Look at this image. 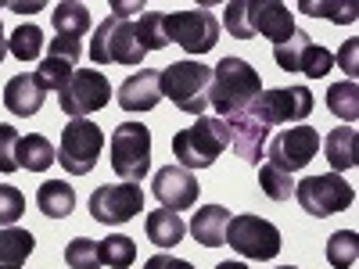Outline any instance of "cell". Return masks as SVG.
Segmentation results:
<instances>
[{"label":"cell","instance_id":"6da1fadb","mask_svg":"<svg viewBox=\"0 0 359 269\" xmlns=\"http://www.w3.org/2000/svg\"><path fill=\"white\" fill-rule=\"evenodd\" d=\"M223 25L233 40L266 36L280 47L294 36V11H287L280 0H233L223 11Z\"/></svg>","mask_w":359,"mask_h":269},{"label":"cell","instance_id":"7a4b0ae2","mask_svg":"<svg viewBox=\"0 0 359 269\" xmlns=\"http://www.w3.org/2000/svg\"><path fill=\"white\" fill-rule=\"evenodd\" d=\"M262 94L259 72L245 62V57H223L212 69V83H208V104L219 111V118L241 115L252 108V101Z\"/></svg>","mask_w":359,"mask_h":269},{"label":"cell","instance_id":"3957f363","mask_svg":"<svg viewBox=\"0 0 359 269\" xmlns=\"http://www.w3.org/2000/svg\"><path fill=\"white\" fill-rule=\"evenodd\" d=\"M226 123L223 118H208L201 115L194 126L172 133V158L180 162V169H208L216 165V158L226 151Z\"/></svg>","mask_w":359,"mask_h":269},{"label":"cell","instance_id":"277c9868","mask_svg":"<svg viewBox=\"0 0 359 269\" xmlns=\"http://www.w3.org/2000/svg\"><path fill=\"white\" fill-rule=\"evenodd\" d=\"M208 83H212V69L201 65V62H172L158 72V86H162V97H169L180 111L187 115H205L208 108Z\"/></svg>","mask_w":359,"mask_h":269},{"label":"cell","instance_id":"5b68a950","mask_svg":"<svg viewBox=\"0 0 359 269\" xmlns=\"http://www.w3.org/2000/svg\"><path fill=\"white\" fill-rule=\"evenodd\" d=\"M111 169L123 184H140L151 169V130L144 123H118L111 133Z\"/></svg>","mask_w":359,"mask_h":269},{"label":"cell","instance_id":"8992f818","mask_svg":"<svg viewBox=\"0 0 359 269\" xmlns=\"http://www.w3.org/2000/svg\"><path fill=\"white\" fill-rule=\"evenodd\" d=\"M144 47L137 40V29L130 18H115L108 15L97 29L94 40H90V57L97 65H140L144 62Z\"/></svg>","mask_w":359,"mask_h":269},{"label":"cell","instance_id":"52a82bcc","mask_svg":"<svg viewBox=\"0 0 359 269\" xmlns=\"http://www.w3.org/2000/svg\"><path fill=\"white\" fill-rule=\"evenodd\" d=\"M101 147H104L101 126L90 123V118H72L62 130V140H57V165L69 176H86V172H94Z\"/></svg>","mask_w":359,"mask_h":269},{"label":"cell","instance_id":"ba28073f","mask_svg":"<svg viewBox=\"0 0 359 269\" xmlns=\"http://www.w3.org/2000/svg\"><path fill=\"white\" fill-rule=\"evenodd\" d=\"M294 201L302 205V212L327 219V216H338L355 201L352 184H345V176L338 172H323V176H309L302 184H294Z\"/></svg>","mask_w":359,"mask_h":269},{"label":"cell","instance_id":"9c48e42d","mask_svg":"<svg viewBox=\"0 0 359 269\" xmlns=\"http://www.w3.org/2000/svg\"><path fill=\"white\" fill-rule=\"evenodd\" d=\"M226 244L237 251V255H245L252 262H269V258H277L280 255V230L262 219V216H230L226 223Z\"/></svg>","mask_w":359,"mask_h":269},{"label":"cell","instance_id":"30bf717a","mask_svg":"<svg viewBox=\"0 0 359 269\" xmlns=\"http://www.w3.org/2000/svg\"><path fill=\"white\" fill-rule=\"evenodd\" d=\"M165 40L180 43L187 54H208L219 43V18L212 11H172L162 15Z\"/></svg>","mask_w":359,"mask_h":269},{"label":"cell","instance_id":"8fae6325","mask_svg":"<svg viewBox=\"0 0 359 269\" xmlns=\"http://www.w3.org/2000/svg\"><path fill=\"white\" fill-rule=\"evenodd\" d=\"M111 101V83L97 69H76L72 79L57 90V104L69 118H86L90 111H101Z\"/></svg>","mask_w":359,"mask_h":269},{"label":"cell","instance_id":"7c38bea8","mask_svg":"<svg viewBox=\"0 0 359 269\" xmlns=\"http://www.w3.org/2000/svg\"><path fill=\"white\" fill-rule=\"evenodd\" d=\"M262 126H280V123H302L313 111V94L309 86H277L259 94L248 108Z\"/></svg>","mask_w":359,"mask_h":269},{"label":"cell","instance_id":"4fadbf2b","mask_svg":"<svg viewBox=\"0 0 359 269\" xmlns=\"http://www.w3.org/2000/svg\"><path fill=\"white\" fill-rule=\"evenodd\" d=\"M90 216L104 226H123L144 212V187L140 184H104L90 194Z\"/></svg>","mask_w":359,"mask_h":269},{"label":"cell","instance_id":"5bb4252c","mask_svg":"<svg viewBox=\"0 0 359 269\" xmlns=\"http://www.w3.org/2000/svg\"><path fill=\"white\" fill-rule=\"evenodd\" d=\"M320 151V133L316 126H287L284 133H277L266 144V158L269 165H277L284 172H298L306 169Z\"/></svg>","mask_w":359,"mask_h":269},{"label":"cell","instance_id":"9a60e30c","mask_svg":"<svg viewBox=\"0 0 359 269\" xmlns=\"http://www.w3.org/2000/svg\"><path fill=\"white\" fill-rule=\"evenodd\" d=\"M273 57H277V65L284 72H306L313 79H320V76H327L334 69V54L327 47H316L302 29H294V36L287 43L273 47Z\"/></svg>","mask_w":359,"mask_h":269},{"label":"cell","instance_id":"2e32d148","mask_svg":"<svg viewBox=\"0 0 359 269\" xmlns=\"http://www.w3.org/2000/svg\"><path fill=\"white\" fill-rule=\"evenodd\" d=\"M226 123V140L237 151L245 165H259L266 158V144H269V126H262L252 111H241V115H230L223 118Z\"/></svg>","mask_w":359,"mask_h":269},{"label":"cell","instance_id":"e0dca14e","mask_svg":"<svg viewBox=\"0 0 359 269\" xmlns=\"http://www.w3.org/2000/svg\"><path fill=\"white\" fill-rule=\"evenodd\" d=\"M151 194L169 212H187L198 201V179H194V172L180 169V165H162L151 179Z\"/></svg>","mask_w":359,"mask_h":269},{"label":"cell","instance_id":"ac0fdd59","mask_svg":"<svg viewBox=\"0 0 359 269\" xmlns=\"http://www.w3.org/2000/svg\"><path fill=\"white\" fill-rule=\"evenodd\" d=\"M162 101V86H158V72L155 69H140L133 72L123 86H118V108L123 111H151Z\"/></svg>","mask_w":359,"mask_h":269},{"label":"cell","instance_id":"d6986e66","mask_svg":"<svg viewBox=\"0 0 359 269\" xmlns=\"http://www.w3.org/2000/svg\"><path fill=\"white\" fill-rule=\"evenodd\" d=\"M43 94H47V90L36 83V76L18 72L4 86V108L11 115H18V118H29V115H36L43 108Z\"/></svg>","mask_w":359,"mask_h":269},{"label":"cell","instance_id":"ffe728a7","mask_svg":"<svg viewBox=\"0 0 359 269\" xmlns=\"http://www.w3.org/2000/svg\"><path fill=\"white\" fill-rule=\"evenodd\" d=\"M226 223H230V212L223 205H201L198 212L191 216V237L205 248H219L226 244Z\"/></svg>","mask_w":359,"mask_h":269},{"label":"cell","instance_id":"44dd1931","mask_svg":"<svg viewBox=\"0 0 359 269\" xmlns=\"http://www.w3.org/2000/svg\"><path fill=\"white\" fill-rule=\"evenodd\" d=\"M320 147H323V155H327V162H331V169L341 176L345 169H355L359 165V133H355V126H338V130H331L327 133V140H320Z\"/></svg>","mask_w":359,"mask_h":269},{"label":"cell","instance_id":"7402d4cb","mask_svg":"<svg viewBox=\"0 0 359 269\" xmlns=\"http://www.w3.org/2000/svg\"><path fill=\"white\" fill-rule=\"evenodd\" d=\"M15 162H18V169H25V172H47V169L57 162V147H54L47 137H40V133L18 137Z\"/></svg>","mask_w":359,"mask_h":269},{"label":"cell","instance_id":"603a6c76","mask_svg":"<svg viewBox=\"0 0 359 269\" xmlns=\"http://www.w3.org/2000/svg\"><path fill=\"white\" fill-rule=\"evenodd\" d=\"M36 205L47 219H65L76 212V191L65 179H43L36 191Z\"/></svg>","mask_w":359,"mask_h":269},{"label":"cell","instance_id":"cb8c5ba5","mask_svg":"<svg viewBox=\"0 0 359 269\" xmlns=\"http://www.w3.org/2000/svg\"><path fill=\"white\" fill-rule=\"evenodd\" d=\"M144 230H147V241L158 244V248H176L180 241H184V219H180V212H169V208H158V212H147L144 219Z\"/></svg>","mask_w":359,"mask_h":269},{"label":"cell","instance_id":"d4e9b609","mask_svg":"<svg viewBox=\"0 0 359 269\" xmlns=\"http://www.w3.org/2000/svg\"><path fill=\"white\" fill-rule=\"evenodd\" d=\"M33 248H36V237L29 230L4 226L0 230V269H22L25 258L33 255Z\"/></svg>","mask_w":359,"mask_h":269},{"label":"cell","instance_id":"484cf974","mask_svg":"<svg viewBox=\"0 0 359 269\" xmlns=\"http://www.w3.org/2000/svg\"><path fill=\"white\" fill-rule=\"evenodd\" d=\"M50 18H54V33L57 36L83 40L86 29H90V11H86V4H79V0H65V4H57L50 11Z\"/></svg>","mask_w":359,"mask_h":269},{"label":"cell","instance_id":"4316f807","mask_svg":"<svg viewBox=\"0 0 359 269\" xmlns=\"http://www.w3.org/2000/svg\"><path fill=\"white\" fill-rule=\"evenodd\" d=\"M97 251H101V265L108 269H130L137 262V241L126 233H108L97 241Z\"/></svg>","mask_w":359,"mask_h":269},{"label":"cell","instance_id":"83f0119b","mask_svg":"<svg viewBox=\"0 0 359 269\" xmlns=\"http://www.w3.org/2000/svg\"><path fill=\"white\" fill-rule=\"evenodd\" d=\"M327 108H331L341 123H355L359 118V86L352 83V79H341V83H334L331 90H327Z\"/></svg>","mask_w":359,"mask_h":269},{"label":"cell","instance_id":"f1b7e54d","mask_svg":"<svg viewBox=\"0 0 359 269\" xmlns=\"http://www.w3.org/2000/svg\"><path fill=\"white\" fill-rule=\"evenodd\" d=\"M298 11H306L313 18H331L338 25H352L359 18V4H355V0H348V4H341V0H302Z\"/></svg>","mask_w":359,"mask_h":269},{"label":"cell","instance_id":"f546056e","mask_svg":"<svg viewBox=\"0 0 359 269\" xmlns=\"http://www.w3.org/2000/svg\"><path fill=\"white\" fill-rule=\"evenodd\" d=\"M359 258V237L355 230H338L331 233V241H327V262L334 269H352Z\"/></svg>","mask_w":359,"mask_h":269},{"label":"cell","instance_id":"4dcf8cb0","mask_svg":"<svg viewBox=\"0 0 359 269\" xmlns=\"http://www.w3.org/2000/svg\"><path fill=\"white\" fill-rule=\"evenodd\" d=\"M40 50H43V33H40V25H33V22L18 25L11 33V40H8V54H15L18 62H36Z\"/></svg>","mask_w":359,"mask_h":269},{"label":"cell","instance_id":"1f68e13d","mask_svg":"<svg viewBox=\"0 0 359 269\" xmlns=\"http://www.w3.org/2000/svg\"><path fill=\"white\" fill-rule=\"evenodd\" d=\"M259 187H262L266 198H273V201H291V198H294V179H291V172L269 165V162L259 169Z\"/></svg>","mask_w":359,"mask_h":269},{"label":"cell","instance_id":"d6a6232c","mask_svg":"<svg viewBox=\"0 0 359 269\" xmlns=\"http://www.w3.org/2000/svg\"><path fill=\"white\" fill-rule=\"evenodd\" d=\"M65 262L69 269H101V251L94 237H72L65 244Z\"/></svg>","mask_w":359,"mask_h":269},{"label":"cell","instance_id":"836d02e7","mask_svg":"<svg viewBox=\"0 0 359 269\" xmlns=\"http://www.w3.org/2000/svg\"><path fill=\"white\" fill-rule=\"evenodd\" d=\"M133 29H137V40H140L144 50H162V47H169L165 29H162V15H158V11H144V15L133 22Z\"/></svg>","mask_w":359,"mask_h":269},{"label":"cell","instance_id":"e575fe53","mask_svg":"<svg viewBox=\"0 0 359 269\" xmlns=\"http://www.w3.org/2000/svg\"><path fill=\"white\" fill-rule=\"evenodd\" d=\"M72 72H76V65L62 62V57H47V62H43L33 76H36V83H40L43 90H62V86L72 79Z\"/></svg>","mask_w":359,"mask_h":269},{"label":"cell","instance_id":"d590c367","mask_svg":"<svg viewBox=\"0 0 359 269\" xmlns=\"http://www.w3.org/2000/svg\"><path fill=\"white\" fill-rule=\"evenodd\" d=\"M25 216V194L11 184H0V226H15Z\"/></svg>","mask_w":359,"mask_h":269},{"label":"cell","instance_id":"8d00e7d4","mask_svg":"<svg viewBox=\"0 0 359 269\" xmlns=\"http://www.w3.org/2000/svg\"><path fill=\"white\" fill-rule=\"evenodd\" d=\"M15 147H18V130L0 123V172H15L18 162H15Z\"/></svg>","mask_w":359,"mask_h":269},{"label":"cell","instance_id":"74e56055","mask_svg":"<svg viewBox=\"0 0 359 269\" xmlns=\"http://www.w3.org/2000/svg\"><path fill=\"white\" fill-rule=\"evenodd\" d=\"M83 54V40H72V36H54L50 40V57H62V62L76 65Z\"/></svg>","mask_w":359,"mask_h":269},{"label":"cell","instance_id":"f35d334b","mask_svg":"<svg viewBox=\"0 0 359 269\" xmlns=\"http://www.w3.org/2000/svg\"><path fill=\"white\" fill-rule=\"evenodd\" d=\"M338 65L348 72V79L355 83V72H359V40H348L345 47H341V54H338Z\"/></svg>","mask_w":359,"mask_h":269},{"label":"cell","instance_id":"ab89813d","mask_svg":"<svg viewBox=\"0 0 359 269\" xmlns=\"http://www.w3.org/2000/svg\"><path fill=\"white\" fill-rule=\"evenodd\" d=\"M144 269H194L187 258H172V255H151L144 262Z\"/></svg>","mask_w":359,"mask_h":269},{"label":"cell","instance_id":"60d3db41","mask_svg":"<svg viewBox=\"0 0 359 269\" xmlns=\"http://www.w3.org/2000/svg\"><path fill=\"white\" fill-rule=\"evenodd\" d=\"M137 11H144V0H133V4H115V0H111V15L115 18H130Z\"/></svg>","mask_w":359,"mask_h":269},{"label":"cell","instance_id":"b9f144b4","mask_svg":"<svg viewBox=\"0 0 359 269\" xmlns=\"http://www.w3.org/2000/svg\"><path fill=\"white\" fill-rule=\"evenodd\" d=\"M11 11H29L33 15V11H43V4H11Z\"/></svg>","mask_w":359,"mask_h":269},{"label":"cell","instance_id":"7bdbcfd3","mask_svg":"<svg viewBox=\"0 0 359 269\" xmlns=\"http://www.w3.org/2000/svg\"><path fill=\"white\" fill-rule=\"evenodd\" d=\"M8 57V40H4V25H0V62Z\"/></svg>","mask_w":359,"mask_h":269},{"label":"cell","instance_id":"ee69618b","mask_svg":"<svg viewBox=\"0 0 359 269\" xmlns=\"http://www.w3.org/2000/svg\"><path fill=\"white\" fill-rule=\"evenodd\" d=\"M216 269H248V265H245V262H219Z\"/></svg>","mask_w":359,"mask_h":269},{"label":"cell","instance_id":"f6af8a7d","mask_svg":"<svg viewBox=\"0 0 359 269\" xmlns=\"http://www.w3.org/2000/svg\"><path fill=\"white\" fill-rule=\"evenodd\" d=\"M277 269H298V265H277Z\"/></svg>","mask_w":359,"mask_h":269}]
</instances>
